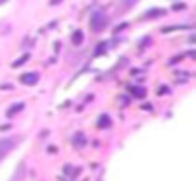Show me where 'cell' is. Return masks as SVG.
<instances>
[{
  "mask_svg": "<svg viewBox=\"0 0 196 181\" xmlns=\"http://www.w3.org/2000/svg\"><path fill=\"white\" fill-rule=\"evenodd\" d=\"M165 10H152V12H146L144 17H158V16H164Z\"/></svg>",
  "mask_w": 196,
  "mask_h": 181,
  "instance_id": "obj_10",
  "label": "cell"
},
{
  "mask_svg": "<svg viewBox=\"0 0 196 181\" xmlns=\"http://www.w3.org/2000/svg\"><path fill=\"white\" fill-rule=\"evenodd\" d=\"M27 60H29V52H25V54L21 56V58H17L14 64H12V67H19V66H23V64H25Z\"/></svg>",
  "mask_w": 196,
  "mask_h": 181,
  "instance_id": "obj_9",
  "label": "cell"
},
{
  "mask_svg": "<svg viewBox=\"0 0 196 181\" xmlns=\"http://www.w3.org/2000/svg\"><path fill=\"white\" fill-rule=\"evenodd\" d=\"M108 46H110V44H108V42H104V44H100V46L96 48V56H98V54H102V50H108Z\"/></svg>",
  "mask_w": 196,
  "mask_h": 181,
  "instance_id": "obj_11",
  "label": "cell"
},
{
  "mask_svg": "<svg viewBox=\"0 0 196 181\" xmlns=\"http://www.w3.org/2000/svg\"><path fill=\"white\" fill-rule=\"evenodd\" d=\"M19 81H21L23 85L33 87V85H37V83H39V73H37V71H33V73H23V75L19 77Z\"/></svg>",
  "mask_w": 196,
  "mask_h": 181,
  "instance_id": "obj_3",
  "label": "cell"
},
{
  "mask_svg": "<svg viewBox=\"0 0 196 181\" xmlns=\"http://www.w3.org/2000/svg\"><path fill=\"white\" fill-rule=\"evenodd\" d=\"M135 2H136V0H123V6H125V8H129V6H133Z\"/></svg>",
  "mask_w": 196,
  "mask_h": 181,
  "instance_id": "obj_12",
  "label": "cell"
},
{
  "mask_svg": "<svg viewBox=\"0 0 196 181\" xmlns=\"http://www.w3.org/2000/svg\"><path fill=\"white\" fill-rule=\"evenodd\" d=\"M173 8H175V10H183V8H184V4H175Z\"/></svg>",
  "mask_w": 196,
  "mask_h": 181,
  "instance_id": "obj_14",
  "label": "cell"
},
{
  "mask_svg": "<svg viewBox=\"0 0 196 181\" xmlns=\"http://www.w3.org/2000/svg\"><path fill=\"white\" fill-rule=\"evenodd\" d=\"M108 27V17H106V14L104 12H94L90 16V29L92 31H96V33H100V31H104Z\"/></svg>",
  "mask_w": 196,
  "mask_h": 181,
  "instance_id": "obj_1",
  "label": "cell"
},
{
  "mask_svg": "<svg viewBox=\"0 0 196 181\" xmlns=\"http://www.w3.org/2000/svg\"><path fill=\"white\" fill-rule=\"evenodd\" d=\"M96 125H98V129H108V127L112 125L110 116H108V114H102V116L98 118V123H96Z\"/></svg>",
  "mask_w": 196,
  "mask_h": 181,
  "instance_id": "obj_4",
  "label": "cell"
},
{
  "mask_svg": "<svg viewBox=\"0 0 196 181\" xmlns=\"http://www.w3.org/2000/svg\"><path fill=\"white\" fill-rule=\"evenodd\" d=\"M73 144L77 146V149H81V146H85V137H83V133H75L73 135Z\"/></svg>",
  "mask_w": 196,
  "mask_h": 181,
  "instance_id": "obj_7",
  "label": "cell"
},
{
  "mask_svg": "<svg viewBox=\"0 0 196 181\" xmlns=\"http://www.w3.org/2000/svg\"><path fill=\"white\" fill-rule=\"evenodd\" d=\"M71 42L75 44V46H79V44L83 42V31H81V29H77L73 35H71Z\"/></svg>",
  "mask_w": 196,
  "mask_h": 181,
  "instance_id": "obj_8",
  "label": "cell"
},
{
  "mask_svg": "<svg viewBox=\"0 0 196 181\" xmlns=\"http://www.w3.org/2000/svg\"><path fill=\"white\" fill-rule=\"evenodd\" d=\"M23 108H25V104H23V102H19V104H14V106H10V108L6 110V116H8V118H12L14 114H17V112H21Z\"/></svg>",
  "mask_w": 196,
  "mask_h": 181,
  "instance_id": "obj_5",
  "label": "cell"
},
{
  "mask_svg": "<svg viewBox=\"0 0 196 181\" xmlns=\"http://www.w3.org/2000/svg\"><path fill=\"white\" fill-rule=\"evenodd\" d=\"M19 137H8V139H0V162H2V158L10 152V150H14L16 149V144H17Z\"/></svg>",
  "mask_w": 196,
  "mask_h": 181,
  "instance_id": "obj_2",
  "label": "cell"
},
{
  "mask_svg": "<svg viewBox=\"0 0 196 181\" xmlns=\"http://www.w3.org/2000/svg\"><path fill=\"white\" fill-rule=\"evenodd\" d=\"M62 0H50V6H56V4H60Z\"/></svg>",
  "mask_w": 196,
  "mask_h": 181,
  "instance_id": "obj_13",
  "label": "cell"
},
{
  "mask_svg": "<svg viewBox=\"0 0 196 181\" xmlns=\"http://www.w3.org/2000/svg\"><path fill=\"white\" fill-rule=\"evenodd\" d=\"M129 90H131L135 96H138V98H144L146 96V89L144 87H129Z\"/></svg>",
  "mask_w": 196,
  "mask_h": 181,
  "instance_id": "obj_6",
  "label": "cell"
}]
</instances>
